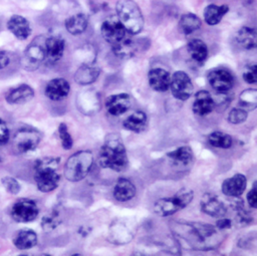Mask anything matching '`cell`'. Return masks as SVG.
<instances>
[{"instance_id": "1", "label": "cell", "mask_w": 257, "mask_h": 256, "mask_svg": "<svg viewBox=\"0 0 257 256\" xmlns=\"http://www.w3.org/2000/svg\"><path fill=\"white\" fill-rule=\"evenodd\" d=\"M97 161L101 168L115 172H121L127 167L128 159L119 135L110 134L105 138L104 144L99 150Z\"/></svg>"}, {"instance_id": "2", "label": "cell", "mask_w": 257, "mask_h": 256, "mask_svg": "<svg viewBox=\"0 0 257 256\" xmlns=\"http://www.w3.org/2000/svg\"><path fill=\"white\" fill-rule=\"evenodd\" d=\"M60 164V158L44 157L34 163V181L40 192L48 193L58 187L60 175L57 169Z\"/></svg>"}, {"instance_id": "3", "label": "cell", "mask_w": 257, "mask_h": 256, "mask_svg": "<svg viewBox=\"0 0 257 256\" xmlns=\"http://www.w3.org/2000/svg\"><path fill=\"white\" fill-rule=\"evenodd\" d=\"M116 16L131 35L140 33L145 25V20L140 6L134 0H118L115 4Z\"/></svg>"}, {"instance_id": "4", "label": "cell", "mask_w": 257, "mask_h": 256, "mask_svg": "<svg viewBox=\"0 0 257 256\" xmlns=\"http://www.w3.org/2000/svg\"><path fill=\"white\" fill-rule=\"evenodd\" d=\"M93 164V155L90 151H79L71 155L64 166V177L69 182L83 180Z\"/></svg>"}, {"instance_id": "5", "label": "cell", "mask_w": 257, "mask_h": 256, "mask_svg": "<svg viewBox=\"0 0 257 256\" xmlns=\"http://www.w3.org/2000/svg\"><path fill=\"white\" fill-rule=\"evenodd\" d=\"M194 193L190 189H181L174 196L162 198L154 204V212L161 217L171 216L186 208L193 200Z\"/></svg>"}, {"instance_id": "6", "label": "cell", "mask_w": 257, "mask_h": 256, "mask_svg": "<svg viewBox=\"0 0 257 256\" xmlns=\"http://www.w3.org/2000/svg\"><path fill=\"white\" fill-rule=\"evenodd\" d=\"M42 139L41 133L30 125L17 129L12 137V148L17 154H25L37 148Z\"/></svg>"}, {"instance_id": "7", "label": "cell", "mask_w": 257, "mask_h": 256, "mask_svg": "<svg viewBox=\"0 0 257 256\" xmlns=\"http://www.w3.org/2000/svg\"><path fill=\"white\" fill-rule=\"evenodd\" d=\"M190 237L191 240L194 239L196 245L200 249L211 248L216 243V237L218 235L217 228L207 223H190Z\"/></svg>"}, {"instance_id": "8", "label": "cell", "mask_w": 257, "mask_h": 256, "mask_svg": "<svg viewBox=\"0 0 257 256\" xmlns=\"http://www.w3.org/2000/svg\"><path fill=\"white\" fill-rule=\"evenodd\" d=\"M207 80L213 89L218 92H227L233 87L235 77L228 68L218 66L207 71Z\"/></svg>"}, {"instance_id": "9", "label": "cell", "mask_w": 257, "mask_h": 256, "mask_svg": "<svg viewBox=\"0 0 257 256\" xmlns=\"http://www.w3.org/2000/svg\"><path fill=\"white\" fill-rule=\"evenodd\" d=\"M44 41L43 37H37L26 47L22 60L25 69L35 70L45 60Z\"/></svg>"}, {"instance_id": "10", "label": "cell", "mask_w": 257, "mask_h": 256, "mask_svg": "<svg viewBox=\"0 0 257 256\" xmlns=\"http://www.w3.org/2000/svg\"><path fill=\"white\" fill-rule=\"evenodd\" d=\"M39 210L36 203L30 199L17 200L10 211L12 219L18 223H28L35 220L38 216Z\"/></svg>"}, {"instance_id": "11", "label": "cell", "mask_w": 257, "mask_h": 256, "mask_svg": "<svg viewBox=\"0 0 257 256\" xmlns=\"http://www.w3.org/2000/svg\"><path fill=\"white\" fill-rule=\"evenodd\" d=\"M169 88L174 97L179 100L188 99L194 91V85L190 76L183 70H178L173 73Z\"/></svg>"}, {"instance_id": "12", "label": "cell", "mask_w": 257, "mask_h": 256, "mask_svg": "<svg viewBox=\"0 0 257 256\" xmlns=\"http://www.w3.org/2000/svg\"><path fill=\"white\" fill-rule=\"evenodd\" d=\"M100 33L102 38L111 45L120 41L127 34L117 16H109L103 20L100 26Z\"/></svg>"}, {"instance_id": "13", "label": "cell", "mask_w": 257, "mask_h": 256, "mask_svg": "<svg viewBox=\"0 0 257 256\" xmlns=\"http://www.w3.org/2000/svg\"><path fill=\"white\" fill-rule=\"evenodd\" d=\"M200 207L202 212L214 218L223 217L227 212L225 204L219 199L218 196L213 193H205L202 196Z\"/></svg>"}, {"instance_id": "14", "label": "cell", "mask_w": 257, "mask_h": 256, "mask_svg": "<svg viewBox=\"0 0 257 256\" xmlns=\"http://www.w3.org/2000/svg\"><path fill=\"white\" fill-rule=\"evenodd\" d=\"M132 104V97L127 93H115L105 99V108L111 115H120L126 112Z\"/></svg>"}, {"instance_id": "15", "label": "cell", "mask_w": 257, "mask_h": 256, "mask_svg": "<svg viewBox=\"0 0 257 256\" xmlns=\"http://www.w3.org/2000/svg\"><path fill=\"white\" fill-rule=\"evenodd\" d=\"M45 59L48 63L53 64L61 59L65 49V41L60 36H50L44 41Z\"/></svg>"}, {"instance_id": "16", "label": "cell", "mask_w": 257, "mask_h": 256, "mask_svg": "<svg viewBox=\"0 0 257 256\" xmlns=\"http://www.w3.org/2000/svg\"><path fill=\"white\" fill-rule=\"evenodd\" d=\"M8 30L18 39L26 40L31 34L30 22L22 15L14 14L7 21Z\"/></svg>"}, {"instance_id": "17", "label": "cell", "mask_w": 257, "mask_h": 256, "mask_svg": "<svg viewBox=\"0 0 257 256\" xmlns=\"http://www.w3.org/2000/svg\"><path fill=\"white\" fill-rule=\"evenodd\" d=\"M216 102L209 91L199 90L195 93L192 110L197 115L205 116L213 111Z\"/></svg>"}, {"instance_id": "18", "label": "cell", "mask_w": 257, "mask_h": 256, "mask_svg": "<svg viewBox=\"0 0 257 256\" xmlns=\"http://www.w3.org/2000/svg\"><path fill=\"white\" fill-rule=\"evenodd\" d=\"M70 90V85L68 81L62 77H56L51 79L45 86V95L53 100L58 101L64 99Z\"/></svg>"}, {"instance_id": "19", "label": "cell", "mask_w": 257, "mask_h": 256, "mask_svg": "<svg viewBox=\"0 0 257 256\" xmlns=\"http://www.w3.org/2000/svg\"><path fill=\"white\" fill-rule=\"evenodd\" d=\"M247 186V179L242 174H235L222 183L221 190L224 195L232 198L240 197Z\"/></svg>"}, {"instance_id": "20", "label": "cell", "mask_w": 257, "mask_h": 256, "mask_svg": "<svg viewBox=\"0 0 257 256\" xmlns=\"http://www.w3.org/2000/svg\"><path fill=\"white\" fill-rule=\"evenodd\" d=\"M148 80L152 89L159 92H165L170 87L171 75L166 69L161 67H156V68H152L149 71Z\"/></svg>"}, {"instance_id": "21", "label": "cell", "mask_w": 257, "mask_h": 256, "mask_svg": "<svg viewBox=\"0 0 257 256\" xmlns=\"http://www.w3.org/2000/svg\"><path fill=\"white\" fill-rule=\"evenodd\" d=\"M34 96L33 88L28 84H20L14 88H11L5 99L10 104H23L30 101Z\"/></svg>"}, {"instance_id": "22", "label": "cell", "mask_w": 257, "mask_h": 256, "mask_svg": "<svg viewBox=\"0 0 257 256\" xmlns=\"http://www.w3.org/2000/svg\"><path fill=\"white\" fill-rule=\"evenodd\" d=\"M100 73L97 65L92 63H84L77 68L74 73V80L80 85H87L94 82Z\"/></svg>"}, {"instance_id": "23", "label": "cell", "mask_w": 257, "mask_h": 256, "mask_svg": "<svg viewBox=\"0 0 257 256\" xmlns=\"http://www.w3.org/2000/svg\"><path fill=\"white\" fill-rule=\"evenodd\" d=\"M137 193L136 186L134 183L126 178H119L112 191V195L115 200L119 202H125L132 200Z\"/></svg>"}, {"instance_id": "24", "label": "cell", "mask_w": 257, "mask_h": 256, "mask_svg": "<svg viewBox=\"0 0 257 256\" xmlns=\"http://www.w3.org/2000/svg\"><path fill=\"white\" fill-rule=\"evenodd\" d=\"M167 157L170 159L174 166L181 168H187L194 161V154L189 146L179 147L178 149L169 152L167 154Z\"/></svg>"}, {"instance_id": "25", "label": "cell", "mask_w": 257, "mask_h": 256, "mask_svg": "<svg viewBox=\"0 0 257 256\" xmlns=\"http://www.w3.org/2000/svg\"><path fill=\"white\" fill-rule=\"evenodd\" d=\"M187 51L190 57L199 64H203L209 54L207 44L199 38H194L188 42Z\"/></svg>"}, {"instance_id": "26", "label": "cell", "mask_w": 257, "mask_h": 256, "mask_svg": "<svg viewBox=\"0 0 257 256\" xmlns=\"http://www.w3.org/2000/svg\"><path fill=\"white\" fill-rule=\"evenodd\" d=\"M88 25V17L84 13H76L67 17L64 21V26L71 35H79L84 32Z\"/></svg>"}, {"instance_id": "27", "label": "cell", "mask_w": 257, "mask_h": 256, "mask_svg": "<svg viewBox=\"0 0 257 256\" xmlns=\"http://www.w3.org/2000/svg\"><path fill=\"white\" fill-rule=\"evenodd\" d=\"M12 241L19 250H27L37 244V235L31 229H22L15 233Z\"/></svg>"}, {"instance_id": "28", "label": "cell", "mask_w": 257, "mask_h": 256, "mask_svg": "<svg viewBox=\"0 0 257 256\" xmlns=\"http://www.w3.org/2000/svg\"><path fill=\"white\" fill-rule=\"evenodd\" d=\"M229 11V6L226 4L223 5H216V4H209L205 7L203 17L205 22L208 25L214 26L220 23L222 18L225 14Z\"/></svg>"}, {"instance_id": "29", "label": "cell", "mask_w": 257, "mask_h": 256, "mask_svg": "<svg viewBox=\"0 0 257 256\" xmlns=\"http://www.w3.org/2000/svg\"><path fill=\"white\" fill-rule=\"evenodd\" d=\"M178 26L180 31L185 34L189 35L194 33L195 31L199 30L202 27V20L201 18L194 13H185L180 17L178 22Z\"/></svg>"}, {"instance_id": "30", "label": "cell", "mask_w": 257, "mask_h": 256, "mask_svg": "<svg viewBox=\"0 0 257 256\" xmlns=\"http://www.w3.org/2000/svg\"><path fill=\"white\" fill-rule=\"evenodd\" d=\"M111 46H112V52L117 57L122 58V59H127V58L133 57L138 50L135 40L127 36L122 38L117 43L112 44Z\"/></svg>"}, {"instance_id": "31", "label": "cell", "mask_w": 257, "mask_h": 256, "mask_svg": "<svg viewBox=\"0 0 257 256\" xmlns=\"http://www.w3.org/2000/svg\"><path fill=\"white\" fill-rule=\"evenodd\" d=\"M148 123L147 114L142 111L138 110L130 114L122 122L124 129L134 132V133H142L146 130Z\"/></svg>"}, {"instance_id": "32", "label": "cell", "mask_w": 257, "mask_h": 256, "mask_svg": "<svg viewBox=\"0 0 257 256\" xmlns=\"http://www.w3.org/2000/svg\"><path fill=\"white\" fill-rule=\"evenodd\" d=\"M237 43L246 50H251L256 47V31L249 26H242L236 34Z\"/></svg>"}, {"instance_id": "33", "label": "cell", "mask_w": 257, "mask_h": 256, "mask_svg": "<svg viewBox=\"0 0 257 256\" xmlns=\"http://www.w3.org/2000/svg\"><path fill=\"white\" fill-rule=\"evenodd\" d=\"M208 144L214 148H219V149H229L231 148L233 144L232 137L226 133L216 131L211 133L207 137Z\"/></svg>"}, {"instance_id": "34", "label": "cell", "mask_w": 257, "mask_h": 256, "mask_svg": "<svg viewBox=\"0 0 257 256\" xmlns=\"http://www.w3.org/2000/svg\"><path fill=\"white\" fill-rule=\"evenodd\" d=\"M239 104L244 109H254L257 105V91L254 88H247L240 93Z\"/></svg>"}, {"instance_id": "35", "label": "cell", "mask_w": 257, "mask_h": 256, "mask_svg": "<svg viewBox=\"0 0 257 256\" xmlns=\"http://www.w3.org/2000/svg\"><path fill=\"white\" fill-rule=\"evenodd\" d=\"M61 222V218L59 212L57 210H53L48 215L44 216L41 220V227L45 232L53 231Z\"/></svg>"}, {"instance_id": "36", "label": "cell", "mask_w": 257, "mask_h": 256, "mask_svg": "<svg viewBox=\"0 0 257 256\" xmlns=\"http://www.w3.org/2000/svg\"><path fill=\"white\" fill-rule=\"evenodd\" d=\"M58 136L61 142V146L64 150H70L73 145V140L71 138V135L68 132L67 125L64 122H60L57 129Z\"/></svg>"}, {"instance_id": "37", "label": "cell", "mask_w": 257, "mask_h": 256, "mask_svg": "<svg viewBox=\"0 0 257 256\" xmlns=\"http://www.w3.org/2000/svg\"><path fill=\"white\" fill-rule=\"evenodd\" d=\"M247 116H248V112L246 109L242 107H234L228 113L227 119L230 123L239 124L244 122L247 119Z\"/></svg>"}, {"instance_id": "38", "label": "cell", "mask_w": 257, "mask_h": 256, "mask_svg": "<svg viewBox=\"0 0 257 256\" xmlns=\"http://www.w3.org/2000/svg\"><path fill=\"white\" fill-rule=\"evenodd\" d=\"M243 79L250 84L256 83L257 81V65L255 62L249 63L243 70Z\"/></svg>"}, {"instance_id": "39", "label": "cell", "mask_w": 257, "mask_h": 256, "mask_svg": "<svg viewBox=\"0 0 257 256\" xmlns=\"http://www.w3.org/2000/svg\"><path fill=\"white\" fill-rule=\"evenodd\" d=\"M1 182L4 188L6 189V191L10 194H13V195L18 194L21 190V187L18 181L12 177H4L1 179Z\"/></svg>"}, {"instance_id": "40", "label": "cell", "mask_w": 257, "mask_h": 256, "mask_svg": "<svg viewBox=\"0 0 257 256\" xmlns=\"http://www.w3.org/2000/svg\"><path fill=\"white\" fill-rule=\"evenodd\" d=\"M247 201H248V204L251 208L255 209L257 207V186H256V182L253 183V186H252L251 190L247 194Z\"/></svg>"}, {"instance_id": "41", "label": "cell", "mask_w": 257, "mask_h": 256, "mask_svg": "<svg viewBox=\"0 0 257 256\" xmlns=\"http://www.w3.org/2000/svg\"><path fill=\"white\" fill-rule=\"evenodd\" d=\"M9 138H10V133L7 127V124L3 119L0 118V146L6 144Z\"/></svg>"}, {"instance_id": "42", "label": "cell", "mask_w": 257, "mask_h": 256, "mask_svg": "<svg viewBox=\"0 0 257 256\" xmlns=\"http://www.w3.org/2000/svg\"><path fill=\"white\" fill-rule=\"evenodd\" d=\"M216 227L219 230H226L232 227V221L228 218H220L216 222Z\"/></svg>"}, {"instance_id": "43", "label": "cell", "mask_w": 257, "mask_h": 256, "mask_svg": "<svg viewBox=\"0 0 257 256\" xmlns=\"http://www.w3.org/2000/svg\"><path fill=\"white\" fill-rule=\"evenodd\" d=\"M10 63V55L5 50H0V70L7 67Z\"/></svg>"}]
</instances>
